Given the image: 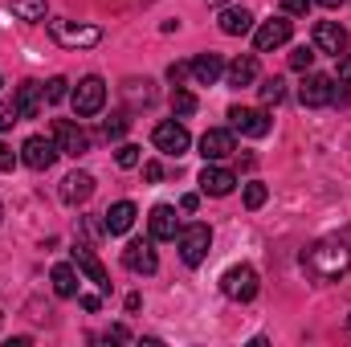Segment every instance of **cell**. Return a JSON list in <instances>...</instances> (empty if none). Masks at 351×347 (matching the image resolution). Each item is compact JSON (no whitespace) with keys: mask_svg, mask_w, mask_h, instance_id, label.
Here are the masks:
<instances>
[{"mask_svg":"<svg viewBox=\"0 0 351 347\" xmlns=\"http://www.w3.org/2000/svg\"><path fill=\"white\" fill-rule=\"evenodd\" d=\"M221 294L233 298V302L258 298V270H254V265H229V270L221 274Z\"/></svg>","mask_w":351,"mask_h":347,"instance_id":"cell-3","label":"cell"},{"mask_svg":"<svg viewBox=\"0 0 351 347\" xmlns=\"http://www.w3.org/2000/svg\"><path fill=\"white\" fill-rule=\"evenodd\" d=\"M302 270H306L315 282H339L351 270V250L343 241H315V246L302 254Z\"/></svg>","mask_w":351,"mask_h":347,"instance_id":"cell-1","label":"cell"},{"mask_svg":"<svg viewBox=\"0 0 351 347\" xmlns=\"http://www.w3.org/2000/svg\"><path fill=\"white\" fill-rule=\"evenodd\" d=\"M208 4H225V0H208Z\"/></svg>","mask_w":351,"mask_h":347,"instance_id":"cell-43","label":"cell"},{"mask_svg":"<svg viewBox=\"0 0 351 347\" xmlns=\"http://www.w3.org/2000/svg\"><path fill=\"white\" fill-rule=\"evenodd\" d=\"M70 102H74V115L78 119H90V115H98L102 106H106V82L98 78V74H90L78 82V90L70 94Z\"/></svg>","mask_w":351,"mask_h":347,"instance_id":"cell-6","label":"cell"},{"mask_svg":"<svg viewBox=\"0 0 351 347\" xmlns=\"http://www.w3.org/2000/svg\"><path fill=\"white\" fill-rule=\"evenodd\" d=\"M229 123H233V131L254 135V139L269 135V115L265 110H254V106H229Z\"/></svg>","mask_w":351,"mask_h":347,"instance_id":"cell-11","label":"cell"},{"mask_svg":"<svg viewBox=\"0 0 351 347\" xmlns=\"http://www.w3.org/2000/svg\"><path fill=\"white\" fill-rule=\"evenodd\" d=\"M58 143H53V135H29L25 139V147H21V160L33 168V172H49L53 164H58Z\"/></svg>","mask_w":351,"mask_h":347,"instance_id":"cell-7","label":"cell"},{"mask_svg":"<svg viewBox=\"0 0 351 347\" xmlns=\"http://www.w3.org/2000/svg\"><path fill=\"white\" fill-rule=\"evenodd\" d=\"M221 74H225V62H221L217 53H200V58L192 62V78H196L200 86H213Z\"/></svg>","mask_w":351,"mask_h":347,"instance_id":"cell-22","label":"cell"},{"mask_svg":"<svg viewBox=\"0 0 351 347\" xmlns=\"http://www.w3.org/2000/svg\"><path fill=\"white\" fill-rule=\"evenodd\" d=\"M196 204H200V196H196V192H188V196L180 200V208H184V213H196Z\"/></svg>","mask_w":351,"mask_h":347,"instance_id":"cell-40","label":"cell"},{"mask_svg":"<svg viewBox=\"0 0 351 347\" xmlns=\"http://www.w3.org/2000/svg\"><path fill=\"white\" fill-rule=\"evenodd\" d=\"M82 307H86V311H98V307H102V298H98V294H82Z\"/></svg>","mask_w":351,"mask_h":347,"instance_id":"cell-41","label":"cell"},{"mask_svg":"<svg viewBox=\"0 0 351 347\" xmlns=\"http://www.w3.org/2000/svg\"><path fill=\"white\" fill-rule=\"evenodd\" d=\"M254 29V12L250 8H221V33H229V37H245Z\"/></svg>","mask_w":351,"mask_h":347,"instance_id":"cell-21","label":"cell"},{"mask_svg":"<svg viewBox=\"0 0 351 347\" xmlns=\"http://www.w3.org/2000/svg\"><path fill=\"white\" fill-rule=\"evenodd\" d=\"M12 164H16V152L0 139V172H12Z\"/></svg>","mask_w":351,"mask_h":347,"instance_id":"cell-37","label":"cell"},{"mask_svg":"<svg viewBox=\"0 0 351 347\" xmlns=\"http://www.w3.org/2000/svg\"><path fill=\"white\" fill-rule=\"evenodd\" d=\"M147 225H152V241H176V233H180V221H176L172 204H156Z\"/></svg>","mask_w":351,"mask_h":347,"instance_id":"cell-19","label":"cell"},{"mask_svg":"<svg viewBox=\"0 0 351 347\" xmlns=\"http://www.w3.org/2000/svg\"><path fill=\"white\" fill-rule=\"evenodd\" d=\"M49 135H53V143H58L62 156H74L78 160V156L90 152V135L82 131V123H74V119H53Z\"/></svg>","mask_w":351,"mask_h":347,"instance_id":"cell-5","label":"cell"},{"mask_svg":"<svg viewBox=\"0 0 351 347\" xmlns=\"http://www.w3.org/2000/svg\"><path fill=\"white\" fill-rule=\"evenodd\" d=\"M290 33H294V21H286V16H274V21H265L262 29L254 33V45H258V53H269V49L286 45V41H290Z\"/></svg>","mask_w":351,"mask_h":347,"instance_id":"cell-13","label":"cell"},{"mask_svg":"<svg viewBox=\"0 0 351 347\" xmlns=\"http://www.w3.org/2000/svg\"><path fill=\"white\" fill-rule=\"evenodd\" d=\"M225 74H229V86H237V90L254 86V78H258V58H254V53H245V58H237Z\"/></svg>","mask_w":351,"mask_h":347,"instance_id":"cell-23","label":"cell"},{"mask_svg":"<svg viewBox=\"0 0 351 347\" xmlns=\"http://www.w3.org/2000/svg\"><path fill=\"white\" fill-rule=\"evenodd\" d=\"M127 127H131V115H127V110H114V115L102 123V135H106V139H123Z\"/></svg>","mask_w":351,"mask_h":347,"instance_id":"cell-27","label":"cell"},{"mask_svg":"<svg viewBox=\"0 0 351 347\" xmlns=\"http://www.w3.org/2000/svg\"><path fill=\"white\" fill-rule=\"evenodd\" d=\"M94 196V176L90 172H70L62 180V200L66 204H86Z\"/></svg>","mask_w":351,"mask_h":347,"instance_id":"cell-20","label":"cell"},{"mask_svg":"<svg viewBox=\"0 0 351 347\" xmlns=\"http://www.w3.org/2000/svg\"><path fill=\"white\" fill-rule=\"evenodd\" d=\"M188 74H192V66H188V62H172V66H168V82H176V86H180Z\"/></svg>","mask_w":351,"mask_h":347,"instance_id":"cell-34","label":"cell"},{"mask_svg":"<svg viewBox=\"0 0 351 347\" xmlns=\"http://www.w3.org/2000/svg\"><path fill=\"white\" fill-rule=\"evenodd\" d=\"M49 37L62 49H90V45L102 41V29L98 25H78V21H49Z\"/></svg>","mask_w":351,"mask_h":347,"instance_id":"cell-2","label":"cell"},{"mask_svg":"<svg viewBox=\"0 0 351 347\" xmlns=\"http://www.w3.org/2000/svg\"><path fill=\"white\" fill-rule=\"evenodd\" d=\"M176 246H180V261L184 265H200L208 258V246H213V229L208 225H188L176 233Z\"/></svg>","mask_w":351,"mask_h":347,"instance_id":"cell-4","label":"cell"},{"mask_svg":"<svg viewBox=\"0 0 351 347\" xmlns=\"http://www.w3.org/2000/svg\"><path fill=\"white\" fill-rule=\"evenodd\" d=\"M152 143H156V152H164V156H176V160H180V156L188 152V143H192V139H188V127H184V123L164 119V123L152 131Z\"/></svg>","mask_w":351,"mask_h":347,"instance_id":"cell-8","label":"cell"},{"mask_svg":"<svg viewBox=\"0 0 351 347\" xmlns=\"http://www.w3.org/2000/svg\"><path fill=\"white\" fill-rule=\"evenodd\" d=\"M41 106H45V86H37V82H21V86H16V94H12L16 119H37Z\"/></svg>","mask_w":351,"mask_h":347,"instance_id":"cell-15","label":"cell"},{"mask_svg":"<svg viewBox=\"0 0 351 347\" xmlns=\"http://www.w3.org/2000/svg\"><path fill=\"white\" fill-rule=\"evenodd\" d=\"M135 217H139L135 204H131V200H119V204H110V208L102 213V229H106L110 237H123V233L135 225Z\"/></svg>","mask_w":351,"mask_h":347,"instance_id":"cell-18","label":"cell"},{"mask_svg":"<svg viewBox=\"0 0 351 347\" xmlns=\"http://www.w3.org/2000/svg\"><path fill=\"white\" fill-rule=\"evenodd\" d=\"M12 123H21V119H16V110H12V106H0V131H8Z\"/></svg>","mask_w":351,"mask_h":347,"instance_id":"cell-38","label":"cell"},{"mask_svg":"<svg viewBox=\"0 0 351 347\" xmlns=\"http://www.w3.org/2000/svg\"><path fill=\"white\" fill-rule=\"evenodd\" d=\"M127 94H131V102H135V106H139V102L147 106V102L156 98V90H152V82H147V78H143V82H139V78H135V82H127Z\"/></svg>","mask_w":351,"mask_h":347,"instance_id":"cell-29","label":"cell"},{"mask_svg":"<svg viewBox=\"0 0 351 347\" xmlns=\"http://www.w3.org/2000/svg\"><path fill=\"white\" fill-rule=\"evenodd\" d=\"M315 66V49H306V45H298L294 53H290V70H298V74H306Z\"/></svg>","mask_w":351,"mask_h":347,"instance_id":"cell-30","label":"cell"},{"mask_svg":"<svg viewBox=\"0 0 351 347\" xmlns=\"http://www.w3.org/2000/svg\"><path fill=\"white\" fill-rule=\"evenodd\" d=\"M8 8H12V16H21V21H29V25L45 21V12H49V4H45V0H12Z\"/></svg>","mask_w":351,"mask_h":347,"instance_id":"cell-25","label":"cell"},{"mask_svg":"<svg viewBox=\"0 0 351 347\" xmlns=\"http://www.w3.org/2000/svg\"><path fill=\"white\" fill-rule=\"evenodd\" d=\"M315 49L331 53V58H343L348 53V29L339 21H319L315 25Z\"/></svg>","mask_w":351,"mask_h":347,"instance_id":"cell-10","label":"cell"},{"mask_svg":"<svg viewBox=\"0 0 351 347\" xmlns=\"http://www.w3.org/2000/svg\"><path fill=\"white\" fill-rule=\"evenodd\" d=\"M123 265H127L131 274H156V270H160L156 246H152V241H131V246L123 250Z\"/></svg>","mask_w":351,"mask_h":347,"instance_id":"cell-16","label":"cell"},{"mask_svg":"<svg viewBox=\"0 0 351 347\" xmlns=\"http://www.w3.org/2000/svg\"><path fill=\"white\" fill-rule=\"evenodd\" d=\"M315 4H323V8H339L343 0H315Z\"/></svg>","mask_w":351,"mask_h":347,"instance_id":"cell-42","label":"cell"},{"mask_svg":"<svg viewBox=\"0 0 351 347\" xmlns=\"http://www.w3.org/2000/svg\"><path fill=\"white\" fill-rule=\"evenodd\" d=\"M265 196H269V192H265V184H258V180H254V184H245V208H262Z\"/></svg>","mask_w":351,"mask_h":347,"instance_id":"cell-32","label":"cell"},{"mask_svg":"<svg viewBox=\"0 0 351 347\" xmlns=\"http://www.w3.org/2000/svg\"><path fill=\"white\" fill-rule=\"evenodd\" d=\"M348 331H351V315H348Z\"/></svg>","mask_w":351,"mask_h":347,"instance_id":"cell-44","label":"cell"},{"mask_svg":"<svg viewBox=\"0 0 351 347\" xmlns=\"http://www.w3.org/2000/svg\"><path fill=\"white\" fill-rule=\"evenodd\" d=\"M66 86H70L66 78H49V82H45V102H62V98L70 94Z\"/></svg>","mask_w":351,"mask_h":347,"instance_id":"cell-33","label":"cell"},{"mask_svg":"<svg viewBox=\"0 0 351 347\" xmlns=\"http://www.w3.org/2000/svg\"><path fill=\"white\" fill-rule=\"evenodd\" d=\"M74 265H78V274H86L90 282L98 286V294H110V286H114V282H110L106 265L94 258V250H90V246H74Z\"/></svg>","mask_w":351,"mask_h":347,"instance_id":"cell-12","label":"cell"},{"mask_svg":"<svg viewBox=\"0 0 351 347\" xmlns=\"http://www.w3.org/2000/svg\"><path fill=\"white\" fill-rule=\"evenodd\" d=\"M53 290H58V298H74L78 294V274H74V265H53Z\"/></svg>","mask_w":351,"mask_h":347,"instance_id":"cell-24","label":"cell"},{"mask_svg":"<svg viewBox=\"0 0 351 347\" xmlns=\"http://www.w3.org/2000/svg\"><path fill=\"white\" fill-rule=\"evenodd\" d=\"M114 164H119V168H139V147H135V143H123V147L114 152Z\"/></svg>","mask_w":351,"mask_h":347,"instance_id":"cell-31","label":"cell"},{"mask_svg":"<svg viewBox=\"0 0 351 347\" xmlns=\"http://www.w3.org/2000/svg\"><path fill=\"white\" fill-rule=\"evenodd\" d=\"M0 217H4V204H0Z\"/></svg>","mask_w":351,"mask_h":347,"instance_id":"cell-45","label":"cell"},{"mask_svg":"<svg viewBox=\"0 0 351 347\" xmlns=\"http://www.w3.org/2000/svg\"><path fill=\"white\" fill-rule=\"evenodd\" d=\"M172 115H176V119L196 115V94H192V90H184V86L172 90Z\"/></svg>","mask_w":351,"mask_h":347,"instance_id":"cell-26","label":"cell"},{"mask_svg":"<svg viewBox=\"0 0 351 347\" xmlns=\"http://www.w3.org/2000/svg\"><path fill=\"white\" fill-rule=\"evenodd\" d=\"M306 8H311V0H282L286 16H306Z\"/></svg>","mask_w":351,"mask_h":347,"instance_id":"cell-35","label":"cell"},{"mask_svg":"<svg viewBox=\"0 0 351 347\" xmlns=\"http://www.w3.org/2000/svg\"><path fill=\"white\" fill-rule=\"evenodd\" d=\"M258 94H262V102H282L286 98V82L282 78H265L262 86H258Z\"/></svg>","mask_w":351,"mask_h":347,"instance_id":"cell-28","label":"cell"},{"mask_svg":"<svg viewBox=\"0 0 351 347\" xmlns=\"http://www.w3.org/2000/svg\"><path fill=\"white\" fill-rule=\"evenodd\" d=\"M298 98H302V106H327V102L335 98V82H331L327 74H311V70H306V78H302V86H298Z\"/></svg>","mask_w":351,"mask_h":347,"instance_id":"cell-14","label":"cell"},{"mask_svg":"<svg viewBox=\"0 0 351 347\" xmlns=\"http://www.w3.org/2000/svg\"><path fill=\"white\" fill-rule=\"evenodd\" d=\"M143 180H147V184H160V180H164V164L147 160V164H143Z\"/></svg>","mask_w":351,"mask_h":347,"instance_id":"cell-36","label":"cell"},{"mask_svg":"<svg viewBox=\"0 0 351 347\" xmlns=\"http://www.w3.org/2000/svg\"><path fill=\"white\" fill-rule=\"evenodd\" d=\"M233 152H237L233 131L213 127V131H204V135H200V156H204V164H221V160H229Z\"/></svg>","mask_w":351,"mask_h":347,"instance_id":"cell-9","label":"cell"},{"mask_svg":"<svg viewBox=\"0 0 351 347\" xmlns=\"http://www.w3.org/2000/svg\"><path fill=\"white\" fill-rule=\"evenodd\" d=\"M233 188H237V176L229 172V168L204 164V172H200V192H204V196H229Z\"/></svg>","mask_w":351,"mask_h":347,"instance_id":"cell-17","label":"cell"},{"mask_svg":"<svg viewBox=\"0 0 351 347\" xmlns=\"http://www.w3.org/2000/svg\"><path fill=\"white\" fill-rule=\"evenodd\" d=\"M339 82H343V86H351V53H343V58H339Z\"/></svg>","mask_w":351,"mask_h":347,"instance_id":"cell-39","label":"cell"}]
</instances>
